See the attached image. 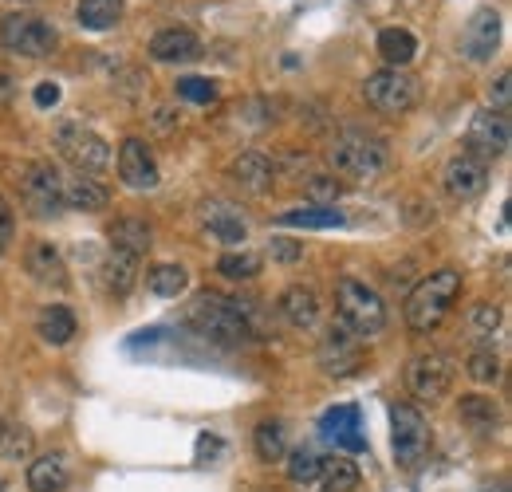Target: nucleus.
Returning <instances> with one entry per match:
<instances>
[{"label": "nucleus", "mask_w": 512, "mask_h": 492, "mask_svg": "<svg viewBox=\"0 0 512 492\" xmlns=\"http://www.w3.org/2000/svg\"><path fill=\"white\" fill-rule=\"evenodd\" d=\"M190 323L213 343H225V347H237V343H249L253 339V327H249V315L237 300L221 296V292H197L190 300Z\"/></svg>", "instance_id": "1"}, {"label": "nucleus", "mask_w": 512, "mask_h": 492, "mask_svg": "<svg viewBox=\"0 0 512 492\" xmlns=\"http://www.w3.org/2000/svg\"><path fill=\"white\" fill-rule=\"evenodd\" d=\"M457 296H461V272L442 268V272L426 276V280L406 296V308H402L410 331L430 335L434 327H442V319L449 315V308L457 304Z\"/></svg>", "instance_id": "2"}, {"label": "nucleus", "mask_w": 512, "mask_h": 492, "mask_svg": "<svg viewBox=\"0 0 512 492\" xmlns=\"http://www.w3.org/2000/svg\"><path fill=\"white\" fill-rule=\"evenodd\" d=\"M335 308H339V323H343L351 335H359V339L379 335L386 327L383 296H379L375 288H367L363 280H355V276H343V280L335 284Z\"/></svg>", "instance_id": "3"}, {"label": "nucleus", "mask_w": 512, "mask_h": 492, "mask_svg": "<svg viewBox=\"0 0 512 492\" xmlns=\"http://www.w3.org/2000/svg\"><path fill=\"white\" fill-rule=\"evenodd\" d=\"M331 166L347 178H359V182H371L386 170V142L371 130H343L335 142H331Z\"/></svg>", "instance_id": "4"}, {"label": "nucleus", "mask_w": 512, "mask_h": 492, "mask_svg": "<svg viewBox=\"0 0 512 492\" xmlns=\"http://www.w3.org/2000/svg\"><path fill=\"white\" fill-rule=\"evenodd\" d=\"M0 44H4V52H12V56L44 60V56L56 52L60 36H56V28H52L48 20H40V16H32V12H12V16L0 20Z\"/></svg>", "instance_id": "5"}, {"label": "nucleus", "mask_w": 512, "mask_h": 492, "mask_svg": "<svg viewBox=\"0 0 512 492\" xmlns=\"http://www.w3.org/2000/svg\"><path fill=\"white\" fill-rule=\"evenodd\" d=\"M363 99H367V107H375L379 115L398 119V115L414 111V103H418V79H414L410 71H402V67H386V71H375V75L363 83Z\"/></svg>", "instance_id": "6"}, {"label": "nucleus", "mask_w": 512, "mask_h": 492, "mask_svg": "<svg viewBox=\"0 0 512 492\" xmlns=\"http://www.w3.org/2000/svg\"><path fill=\"white\" fill-rule=\"evenodd\" d=\"M56 150L79 174H103L111 166V146L103 134H95L83 123H60L56 126Z\"/></svg>", "instance_id": "7"}, {"label": "nucleus", "mask_w": 512, "mask_h": 492, "mask_svg": "<svg viewBox=\"0 0 512 492\" xmlns=\"http://www.w3.org/2000/svg\"><path fill=\"white\" fill-rule=\"evenodd\" d=\"M390 426H394V461L402 469H418L430 453V426L426 418L410 406V402H394L390 406Z\"/></svg>", "instance_id": "8"}, {"label": "nucleus", "mask_w": 512, "mask_h": 492, "mask_svg": "<svg viewBox=\"0 0 512 492\" xmlns=\"http://www.w3.org/2000/svg\"><path fill=\"white\" fill-rule=\"evenodd\" d=\"M453 378H457V363L446 351H426L406 363V386L418 402H442L453 390Z\"/></svg>", "instance_id": "9"}, {"label": "nucleus", "mask_w": 512, "mask_h": 492, "mask_svg": "<svg viewBox=\"0 0 512 492\" xmlns=\"http://www.w3.org/2000/svg\"><path fill=\"white\" fill-rule=\"evenodd\" d=\"M20 201L32 217H56L64 209V178L52 162H28L20 170Z\"/></svg>", "instance_id": "10"}, {"label": "nucleus", "mask_w": 512, "mask_h": 492, "mask_svg": "<svg viewBox=\"0 0 512 492\" xmlns=\"http://www.w3.org/2000/svg\"><path fill=\"white\" fill-rule=\"evenodd\" d=\"M509 150V115L505 111H477L465 126V154L477 162H497Z\"/></svg>", "instance_id": "11"}, {"label": "nucleus", "mask_w": 512, "mask_h": 492, "mask_svg": "<svg viewBox=\"0 0 512 492\" xmlns=\"http://www.w3.org/2000/svg\"><path fill=\"white\" fill-rule=\"evenodd\" d=\"M497 44H501V16H497L493 8H477V12L469 16L465 32H461V52H465V60H473V63L493 60Z\"/></svg>", "instance_id": "12"}, {"label": "nucleus", "mask_w": 512, "mask_h": 492, "mask_svg": "<svg viewBox=\"0 0 512 492\" xmlns=\"http://www.w3.org/2000/svg\"><path fill=\"white\" fill-rule=\"evenodd\" d=\"M363 363V339L351 335L343 323H331V331L323 335L320 343V367L327 374H351Z\"/></svg>", "instance_id": "13"}, {"label": "nucleus", "mask_w": 512, "mask_h": 492, "mask_svg": "<svg viewBox=\"0 0 512 492\" xmlns=\"http://www.w3.org/2000/svg\"><path fill=\"white\" fill-rule=\"evenodd\" d=\"M442 182H446V193L453 201H473V197H481L485 185H489V166L477 162V158H469V154H457V158L446 162Z\"/></svg>", "instance_id": "14"}, {"label": "nucleus", "mask_w": 512, "mask_h": 492, "mask_svg": "<svg viewBox=\"0 0 512 492\" xmlns=\"http://www.w3.org/2000/svg\"><path fill=\"white\" fill-rule=\"evenodd\" d=\"M119 178L130 189H154L158 185V162H154V150L142 142V138H127L119 146Z\"/></svg>", "instance_id": "15"}, {"label": "nucleus", "mask_w": 512, "mask_h": 492, "mask_svg": "<svg viewBox=\"0 0 512 492\" xmlns=\"http://www.w3.org/2000/svg\"><path fill=\"white\" fill-rule=\"evenodd\" d=\"M201 221H205V229L221 241V245H245V237H249V225H245V217H241V209L237 205H229V201H205L201 205Z\"/></svg>", "instance_id": "16"}, {"label": "nucleus", "mask_w": 512, "mask_h": 492, "mask_svg": "<svg viewBox=\"0 0 512 492\" xmlns=\"http://www.w3.org/2000/svg\"><path fill=\"white\" fill-rule=\"evenodd\" d=\"M24 268L36 284H48V288H67V264L60 256V248L48 245V241H32L28 256H24Z\"/></svg>", "instance_id": "17"}, {"label": "nucleus", "mask_w": 512, "mask_h": 492, "mask_svg": "<svg viewBox=\"0 0 512 492\" xmlns=\"http://www.w3.org/2000/svg\"><path fill=\"white\" fill-rule=\"evenodd\" d=\"M229 178L237 189H245V193H268L272 182H276V170H272V162L260 154V150H245L241 158H233V166H229Z\"/></svg>", "instance_id": "18"}, {"label": "nucleus", "mask_w": 512, "mask_h": 492, "mask_svg": "<svg viewBox=\"0 0 512 492\" xmlns=\"http://www.w3.org/2000/svg\"><path fill=\"white\" fill-rule=\"evenodd\" d=\"M150 56L162 63H190L201 56V40L193 36L190 28H166L150 40Z\"/></svg>", "instance_id": "19"}, {"label": "nucleus", "mask_w": 512, "mask_h": 492, "mask_svg": "<svg viewBox=\"0 0 512 492\" xmlns=\"http://www.w3.org/2000/svg\"><path fill=\"white\" fill-rule=\"evenodd\" d=\"M280 315L296 327V331H308V327H316V319H320V296L312 292V288H304V284H292L284 296H280Z\"/></svg>", "instance_id": "20"}, {"label": "nucleus", "mask_w": 512, "mask_h": 492, "mask_svg": "<svg viewBox=\"0 0 512 492\" xmlns=\"http://www.w3.org/2000/svg\"><path fill=\"white\" fill-rule=\"evenodd\" d=\"M64 205L75 209V213H103L111 205V193H107V185L91 182L87 174H79V178L64 182Z\"/></svg>", "instance_id": "21"}, {"label": "nucleus", "mask_w": 512, "mask_h": 492, "mask_svg": "<svg viewBox=\"0 0 512 492\" xmlns=\"http://www.w3.org/2000/svg\"><path fill=\"white\" fill-rule=\"evenodd\" d=\"M71 473H67V461L60 453H44V457H32L28 465V489L32 492H64Z\"/></svg>", "instance_id": "22"}, {"label": "nucleus", "mask_w": 512, "mask_h": 492, "mask_svg": "<svg viewBox=\"0 0 512 492\" xmlns=\"http://www.w3.org/2000/svg\"><path fill=\"white\" fill-rule=\"evenodd\" d=\"M111 248L115 252H130V256H146V248H150V241H154V233H150V225L142 221V217H119L115 225H111Z\"/></svg>", "instance_id": "23"}, {"label": "nucleus", "mask_w": 512, "mask_h": 492, "mask_svg": "<svg viewBox=\"0 0 512 492\" xmlns=\"http://www.w3.org/2000/svg\"><path fill=\"white\" fill-rule=\"evenodd\" d=\"M457 414H461V422H465L469 430L481 433V437H489V433L501 426V410H497V402L485 398V394H469V398H461Z\"/></svg>", "instance_id": "24"}, {"label": "nucleus", "mask_w": 512, "mask_h": 492, "mask_svg": "<svg viewBox=\"0 0 512 492\" xmlns=\"http://www.w3.org/2000/svg\"><path fill=\"white\" fill-rule=\"evenodd\" d=\"M36 331H40V339H44V343H52V347H64V343H71V339H75L79 323H75L71 308H64V304H52V308L40 311V319H36Z\"/></svg>", "instance_id": "25"}, {"label": "nucleus", "mask_w": 512, "mask_h": 492, "mask_svg": "<svg viewBox=\"0 0 512 492\" xmlns=\"http://www.w3.org/2000/svg\"><path fill=\"white\" fill-rule=\"evenodd\" d=\"M123 8H127V0H79L75 16L87 32H107L123 20Z\"/></svg>", "instance_id": "26"}, {"label": "nucleus", "mask_w": 512, "mask_h": 492, "mask_svg": "<svg viewBox=\"0 0 512 492\" xmlns=\"http://www.w3.org/2000/svg\"><path fill=\"white\" fill-rule=\"evenodd\" d=\"M280 225H296V229H339V225H347V217L335 205H304V209L280 213Z\"/></svg>", "instance_id": "27"}, {"label": "nucleus", "mask_w": 512, "mask_h": 492, "mask_svg": "<svg viewBox=\"0 0 512 492\" xmlns=\"http://www.w3.org/2000/svg\"><path fill=\"white\" fill-rule=\"evenodd\" d=\"M134 280H138V256L111 248L107 264H103V284H107V292H111V296H127L130 288H134Z\"/></svg>", "instance_id": "28"}, {"label": "nucleus", "mask_w": 512, "mask_h": 492, "mask_svg": "<svg viewBox=\"0 0 512 492\" xmlns=\"http://www.w3.org/2000/svg\"><path fill=\"white\" fill-rule=\"evenodd\" d=\"M186 284H190V272L182 264H154L146 272V288L154 296H162V300H178L186 292Z\"/></svg>", "instance_id": "29"}, {"label": "nucleus", "mask_w": 512, "mask_h": 492, "mask_svg": "<svg viewBox=\"0 0 512 492\" xmlns=\"http://www.w3.org/2000/svg\"><path fill=\"white\" fill-rule=\"evenodd\" d=\"M379 56L390 67H406V63L418 56V40L406 28H386V32H379Z\"/></svg>", "instance_id": "30"}, {"label": "nucleus", "mask_w": 512, "mask_h": 492, "mask_svg": "<svg viewBox=\"0 0 512 492\" xmlns=\"http://www.w3.org/2000/svg\"><path fill=\"white\" fill-rule=\"evenodd\" d=\"M320 477L327 481V489L331 492L359 489V465H355L351 457H343V453H335V457H320Z\"/></svg>", "instance_id": "31"}, {"label": "nucleus", "mask_w": 512, "mask_h": 492, "mask_svg": "<svg viewBox=\"0 0 512 492\" xmlns=\"http://www.w3.org/2000/svg\"><path fill=\"white\" fill-rule=\"evenodd\" d=\"M253 437H256V457L268 461V465H276L288 453V433H284L280 422H260Z\"/></svg>", "instance_id": "32"}, {"label": "nucleus", "mask_w": 512, "mask_h": 492, "mask_svg": "<svg viewBox=\"0 0 512 492\" xmlns=\"http://www.w3.org/2000/svg\"><path fill=\"white\" fill-rule=\"evenodd\" d=\"M320 433H323V437H331V441L339 445L347 433H359V410H355V406H339V410L323 414Z\"/></svg>", "instance_id": "33"}, {"label": "nucleus", "mask_w": 512, "mask_h": 492, "mask_svg": "<svg viewBox=\"0 0 512 492\" xmlns=\"http://www.w3.org/2000/svg\"><path fill=\"white\" fill-rule=\"evenodd\" d=\"M217 272L221 276H229V280H253L260 276V256L256 252H225L221 260H217Z\"/></svg>", "instance_id": "34"}, {"label": "nucleus", "mask_w": 512, "mask_h": 492, "mask_svg": "<svg viewBox=\"0 0 512 492\" xmlns=\"http://www.w3.org/2000/svg\"><path fill=\"white\" fill-rule=\"evenodd\" d=\"M320 477V457L312 449H292L288 453V481L296 485H312Z\"/></svg>", "instance_id": "35"}, {"label": "nucleus", "mask_w": 512, "mask_h": 492, "mask_svg": "<svg viewBox=\"0 0 512 492\" xmlns=\"http://www.w3.org/2000/svg\"><path fill=\"white\" fill-rule=\"evenodd\" d=\"M465 370H469L473 382H497V378H501V359H497L493 351H473Z\"/></svg>", "instance_id": "36"}, {"label": "nucleus", "mask_w": 512, "mask_h": 492, "mask_svg": "<svg viewBox=\"0 0 512 492\" xmlns=\"http://www.w3.org/2000/svg\"><path fill=\"white\" fill-rule=\"evenodd\" d=\"M0 457L4 461H28L32 457V433L20 430V426H8V437L0 445Z\"/></svg>", "instance_id": "37"}, {"label": "nucleus", "mask_w": 512, "mask_h": 492, "mask_svg": "<svg viewBox=\"0 0 512 492\" xmlns=\"http://www.w3.org/2000/svg\"><path fill=\"white\" fill-rule=\"evenodd\" d=\"M178 95L190 99V103H217V83L190 75V79H178Z\"/></svg>", "instance_id": "38"}, {"label": "nucleus", "mask_w": 512, "mask_h": 492, "mask_svg": "<svg viewBox=\"0 0 512 492\" xmlns=\"http://www.w3.org/2000/svg\"><path fill=\"white\" fill-rule=\"evenodd\" d=\"M497 327H501V308H497V304H477V308H473V331H477L481 339H489Z\"/></svg>", "instance_id": "39"}, {"label": "nucleus", "mask_w": 512, "mask_h": 492, "mask_svg": "<svg viewBox=\"0 0 512 492\" xmlns=\"http://www.w3.org/2000/svg\"><path fill=\"white\" fill-rule=\"evenodd\" d=\"M343 193V182H335V178H327V174H316V178H308V197L316 201V205H327V201H335Z\"/></svg>", "instance_id": "40"}, {"label": "nucleus", "mask_w": 512, "mask_h": 492, "mask_svg": "<svg viewBox=\"0 0 512 492\" xmlns=\"http://www.w3.org/2000/svg\"><path fill=\"white\" fill-rule=\"evenodd\" d=\"M12 237H16V217H12V205L0 197V256L8 252Z\"/></svg>", "instance_id": "41"}, {"label": "nucleus", "mask_w": 512, "mask_h": 492, "mask_svg": "<svg viewBox=\"0 0 512 492\" xmlns=\"http://www.w3.org/2000/svg\"><path fill=\"white\" fill-rule=\"evenodd\" d=\"M509 71H501V75H497V83H493V87H489V103H493V111H509Z\"/></svg>", "instance_id": "42"}, {"label": "nucleus", "mask_w": 512, "mask_h": 492, "mask_svg": "<svg viewBox=\"0 0 512 492\" xmlns=\"http://www.w3.org/2000/svg\"><path fill=\"white\" fill-rule=\"evenodd\" d=\"M221 437H213V433H201L197 437V465H205V461H213V457H221Z\"/></svg>", "instance_id": "43"}, {"label": "nucleus", "mask_w": 512, "mask_h": 492, "mask_svg": "<svg viewBox=\"0 0 512 492\" xmlns=\"http://www.w3.org/2000/svg\"><path fill=\"white\" fill-rule=\"evenodd\" d=\"M272 256L292 264V260H300V256H304V245H296V241H288V237H276V241H272Z\"/></svg>", "instance_id": "44"}, {"label": "nucleus", "mask_w": 512, "mask_h": 492, "mask_svg": "<svg viewBox=\"0 0 512 492\" xmlns=\"http://www.w3.org/2000/svg\"><path fill=\"white\" fill-rule=\"evenodd\" d=\"M60 103V83H40L36 87V107H56Z\"/></svg>", "instance_id": "45"}, {"label": "nucleus", "mask_w": 512, "mask_h": 492, "mask_svg": "<svg viewBox=\"0 0 512 492\" xmlns=\"http://www.w3.org/2000/svg\"><path fill=\"white\" fill-rule=\"evenodd\" d=\"M12 99V75L8 71H0V107Z\"/></svg>", "instance_id": "46"}, {"label": "nucleus", "mask_w": 512, "mask_h": 492, "mask_svg": "<svg viewBox=\"0 0 512 492\" xmlns=\"http://www.w3.org/2000/svg\"><path fill=\"white\" fill-rule=\"evenodd\" d=\"M4 437H8V422L0 418V445H4Z\"/></svg>", "instance_id": "47"}, {"label": "nucleus", "mask_w": 512, "mask_h": 492, "mask_svg": "<svg viewBox=\"0 0 512 492\" xmlns=\"http://www.w3.org/2000/svg\"><path fill=\"white\" fill-rule=\"evenodd\" d=\"M0 492H4V481H0Z\"/></svg>", "instance_id": "48"}]
</instances>
